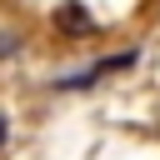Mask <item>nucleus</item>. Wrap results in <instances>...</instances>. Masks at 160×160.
Here are the masks:
<instances>
[{"instance_id":"obj_1","label":"nucleus","mask_w":160,"mask_h":160,"mask_svg":"<svg viewBox=\"0 0 160 160\" xmlns=\"http://www.w3.org/2000/svg\"><path fill=\"white\" fill-rule=\"evenodd\" d=\"M55 25H60V30H90V10L70 0V5H60V10H55Z\"/></svg>"},{"instance_id":"obj_3","label":"nucleus","mask_w":160,"mask_h":160,"mask_svg":"<svg viewBox=\"0 0 160 160\" xmlns=\"http://www.w3.org/2000/svg\"><path fill=\"white\" fill-rule=\"evenodd\" d=\"M5 135H10V120H5V115H0V145H5Z\"/></svg>"},{"instance_id":"obj_2","label":"nucleus","mask_w":160,"mask_h":160,"mask_svg":"<svg viewBox=\"0 0 160 160\" xmlns=\"http://www.w3.org/2000/svg\"><path fill=\"white\" fill-rule=\"evenodd\" d=\"M15 50V35H0V55H10Z\"/></svg>"}]
</instances>
